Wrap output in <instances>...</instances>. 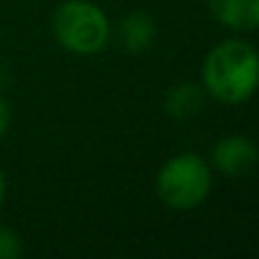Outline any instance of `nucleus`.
Instances as JSON below:
<instances>
[{"instance_id":"obj_1","label":"nucleus","mask_w":259,"mask_h":259,"mask_svg":"<svg viewBox=\"0 0 259 259\" xmlns=\"http://www.w3.org/2000/svg\"><path fill=\"white\" fill-rule=\"evenodd\" d=\"M205 87L219 103H246L259 87V55L250 44L230 39L219 44L202 64Z\"/></svg>"},{"instance_id":"obj_2","label":"nucleus","mask_w":259,"mask_h":259,"mask_svg":"<svg viewBox=\"0 0 259 259\" xmlns=\"http://www.w3.org/2000/svg\"><path fill=\"white\" fill-rule=\"evenodd\" d=\"M53 32L66 50L77 55H94L107 44L109 23L94 3L66 0L53 16Z\"/></svg>"},{"instance_id":"obj_3","label":"nucleus","mask_w":259,"mask_h":259,"mask_svg":"<svg viewBox=\"0 0 259 259\" xmlns=\"http://www.w3.org/2000/svg\"><path fill=\"white\" fill-rule=\"evenodd\" d=\"M211 189L209 166L198 155H178L161 166L157 193L170 209H193Z\"/></svg>"},{"instance_id":"obj_4","label":"nucleus","mask_w":259,"mask_h":259,"mask_svg":"<svg viewBox=\"0 0 259 259\" xmlns=\"http://www.w3.org/2000/svg\"><path fill=\"white\" fill-rule=\"evenodd\" d=\"M259 161V148L246 137H225L214 148V166L225 175H246Z\"/></svg>"},{"instance_id":"obj_5","label":"nucleus","mask_w":259,"mask_h":259,"mask_svg":"<svg viewBox=\"0 0 259 259\" xmlns=\"http://www.w3.org/2000/svg\"><path fill=\"white\" fill-rule=\"evenodd\" d=\"M209 9L216 21L232 30L259 27V0H209Z\"/></svg>"},{"instance_id":"obj_6","label":"nucleus","mask_w":259,"mask_h":259,"mask_svg":"<svg viewBox=\"0 0 259 259\" xmlns=\"http://www.w3.org/2000/svg\"><path fill=\"white\" fill-rule=\"evenodd\" d=\"M155 34H157L155 18L143 12L130 14L121 23V44L130 53L148 50L152 46V41H155Z\"/></svg>"},{"instance_id":"obj_7","label":"nucleus","mask_w":259,"mask_h":259,"mask_svg":"<svg viewBox=\"0 0 259 259\" xmlns=\"http://www.w3.org/2000/svg\"><path fill=\"white\" fill-rule=\"evenodd\" d=\"M202 105H205V94L196 84H180L170 89L166 96V112L173 118H180V121L198 116Z\"/></svg>"},{"instance_id":"obj_8","label":"nucleus","mask_w":259,"mask_h":259,"mask_svg":"<svg viewBox=\"0 0 259 259\" xmlns=\"http://www.w3.org/2000/svg\"><path fill=\"white\" fill-rule=\"evenodd\" d=\"M23 255V241L14 230L0 225V259H16Z\"/></svg>"},{"instance_id":"obj_9","label":"nucleus","mask_w":259,"mask_h":259,"mask_svg":"<svg viewBox=\"0 0 259 259\" xmlns=\"http://www.w3.org/2000/svg\"><path fill=\"white\" fill-rule=\"evenodd\" d=\"M7 125H9V107L5 103V98L0 96V137L7 132Z\"/></svg>"},{"instance_id":"obj_10","label":"nucleus","mask_w":259,"mask_h":259,"mask_svg":"<svg viewBox=\"0 0 259 259\" xmlns=\"http://www.w3.org/2000/svg\"><path fill=\"white\" fill-rule=\"evenodd\" d=\"M5 175H3V170H0V207H3V202H5Z\"/></svg>"}]
</instances>
